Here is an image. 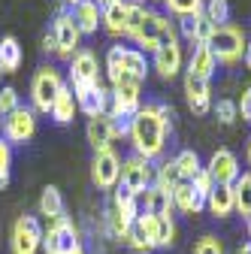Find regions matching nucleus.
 I'll return each instance as SVG.
<instances>
[{
	"label": "nucleus",
	"instance_id": "f257e3e1",
	"mask_svg": "<svg viewBox=\"0 0 251 254\" xmlns=\"http://www.w3.org/2000/svg\"><path fill=\"white\" fill-rule=\"evenodd\" d=\"M173 106L167 103H148V106H139V112L130 118V145L139 157L145 161H158L167 148V133H170V124H173Z\"/></svg>",
	"mask_w": 251,
	"mask_h": 254
},
{
	"label": "nucleus",
	"instance_id": "f03ea898",
	"mask_svg": "<svg viewBox=\"0 0 251 254\" xmlns=\"http://www.w3.org/2000/svg\"><path fill=\"white\" fill-rule=\"evenodd\" d=\"M173 242H176V221H173V215L158 218V215H145V212H139V218L127 230V239H124V245L139 251V254H148L151 248H170Z\"/></svg>",
	"mask_w": 251,
	"mask_h": 254
},
{
	"label": "nucleus",
	"instance_id": "7ed1b4c3",
	"mask_svg": "<svg viewBox=\"0 0 251 254\" xmlns=\"http://www.w3.org/2000/svg\"><path fill=\"white\" fill-rule=\"evenodd\" d=\"M145 55L130 46H112L106 52V76L112 85H142L145 82Z\"/></svg>",
	"mask_w": 251,
	"mask_h": 254
},
{
	"label": "nucleus",
	"instance_id": "20e7f679",
	"mask_svg": "<svg viewBox=\"0 0 251 254\" xmlns=\"http://www.w3.org/2000/svg\"><path fill=\"white\" fill-rule=\"evenodd\" d=\"M130 40H133L139 49H145V52H158L161 46L179 40V30H176V24L170 21V15L154 12V9H145L142 21L130 30Z\"/></svg>",
	"mask_w": 251,
	"mask_h": 254
},
{
	"label": "nucleus",
	"instance_id": "39448f33",
	"mask_svg": "<svg viewBox=\"0 0 251 254\" xmlns=\"http://www.w3.org/2000/svg\"><path fill=\"white\" fill-rule=\"evenodd\" d=\"M215 55V61L227 64V67H233V64H239L248 52V40H245V30H239L236 24H224V27H215L212 40L206 43Z\"/></svg>",
	"mask_w": 251,
	"mask_h": 254
},
{
	"label": "nucleus",
	"instance_id": "423d86ee",
	"mask_svg": "<svg viewBox=\"0 0 251 254\" xmlns=\"http://www.w3.org/2000/svg\"><path fill=\"white\" fill-rule=\"evenodd\" d=\"M148 6L133 3V0H112L109 6H103V27L109 30L112 37H130V30L142 21Z\"/></svg>",
	"mask_w": 251,
	"mask_h": 254
},
{
	"label": "nucleus",
	"instance_id": "0eeeda50",
	"mask_svg": "<svg viewBox=\"0 0 251 254\" xmlns=\"http://www.w3.org/2000/svg\"><path fill=\"white\" fill-rule=\"evenodd\" d=\"M12 254H40L43 251V224L37 215H18L9 233Z\"/></svg>",
	"mask_w": 251,
	"mask_h": 254
},
{
	"label": "nucleus",
	"instance_id": "6e6552de",
	"mask_svg": "<svg viewBox=\"0 0 251 254\" xmlns=\"http://www.w3.org/2000/svg\"><path fill=\"white\" fill-rule=\"evenodd\" d=\"M79 245H82V233H79V224L70 218L52 221L49 230H43V251L46 254H73Z\"/></svg>",
	"mask_w": 251,
	"mask_h": 254
},
{
	"label": "nucleus",
	"instance_id": "1a4fd4ad",
	"mask_svg": "<svg viewBox=\"0 0 251 254\" xmlns=\"http://www.w3.org/2000/svg\"><path fill=\"white\" fill-rule=\"evenodd\" d=\"M61 88H64L61 73L55 67H40L37 76H34V82H30V100H34V109L37 112H52Z\"/></svg>",
	"mask_w": 251,
	"mask_h": 254
},
{
	"label": "nucleus",
	"instance_id": "9d476101",
	"mask_svg": "<svg viewBox=\"0 0 251 254\" xmlns=\"http://www.w3.org/2000/svg\"><path fill=\"white\" fill-rule=\"evenodd\" d=\"M91 182L97 190H115L121 182V157L106 148V151H94L91 161Z\"/></svg>",
	"mask_w": 251,
	"mask_h": 254
},
{
	"label": "nucleus",
	"instance_id": "9b49d317",
	"mask_svg": "<svg viewBox=\"0 0 251 254\" xmlns=\"http://www.w3.org/2000/svg\"><path fill=\"white\" fill-rule=\"evenodd\" d=\"M91 85H100V64H97V55L91 49H79L70 58V88L85 91Z\"/></svg>",
	"mask_w": 251,
	"mask_h": 254
},
{
	"label": "nucleus",
	"instance_id": "f8f14e48",
	"mask_svg": "<svg viewBox=\"0 0 251 254\" xmlns=\"http://www.w3.org/2000/svg\"><path fill=\"white\" fill-rule=\"evenodd\" d=\"M121 188H127V190H133L136 197H142L145 190L154 185V170H151V164L145 161V157H139V154H130L127 161H121V182H118Z\"/></svg>",
	"mask_w": 251,
	"mask_h": 254
},
{
	"label": "nucleus",
	"instance_id": "ddd939ff",
	"mask_svg": "<svg viewBox=\"0 0 251 254\" xmlns=\"http://www.w3.org/2000/svg\"><path fill=\"white\" fill-rule=\"evenodd\" d=\"M142 106V85H112L109 91V115L115 121H130Z\"/></svg>",
	"mask_w": 251,
	"mask_h": 254
},
{
	"label": "nucleus",
	"instance_id": "4468645a",
	"mask_svg": "<svg viewBox=\"0 0 251 254\" xmlns=\"http://www.w3.org/2000/svg\"><path fill=\"white\" fill-rule=\"evenodd\" d=\"M34 133H37V115L30 112V109H15L12 115H6L3 118V139L12 145V142H18V145H24V142H30L34 139Z\"/></svg>",
	"mask_w": 251,
	"mask_h": 254
},
{
	"label": "nucleus",
	"instance_id": "2eb2a0df",
	"mask_svg": "<svg viewBox=\"0 0 251 254\" xmlns=\"http://www.w3.org/2000/svg\"><path fill=\"white\" fill-rule=\"evenodd\" d=\"M85 136H88V145H91L94 151H106V148H112L115 136H121V133H118V121H115L109 112L94 115V118H88Z\"/></svg>",
	"mask_w": 251,
	"mask_h": 254
},
{
	"label": "nucleus",
	"instance_id": "dca6fc26",
	"mask_svg": "<svg viewBox=\"0 0 251 254\" xmlns=\"http://www.w3.org/2000/svg\"><path fill=\"white\" fill-rule=\"evenodd\" d=\"M52 34H55V43H58V52H55L58 58H73L79 52L82 34H79V27H76L70 12H58V18L52 24Z\"/></svg>",
	"mask_w": 251,
	"mask_h": 254
},
{
	"label": "nucleus",
	"instance_id": "f3484780",
	"mask_svg": "<svg viewBox=\"0 0 251 254\" xmlns=\"http://www.w3.org/2000/svg\"><path fill=\"white\" fill-rule=\"evenodd\" d=\"M206 173L212 176L215 185H233V182L239 179V161H236V154H233L230 148H218V151L209 157Z\"/></svg>",
	"mask_w": 251,
	"mask_h": 254
},
{
	"label": "nucleus",
	"instance_id": "a211bd4d",
	"mask_svg": "<svg viewBox=\"0 0 251 254\" xmlns=\"http://www.w3.org/2000/svg\"><path fill=\"white\" fill-rule=\"evenodd\" d=\"M182 64H185V58H182V43L179 40H173V43H167L154 52V70H158L161 79H176Z\"/></svg>",
	"mask_w": 251,
	"mask_h": 254
},
{
	"label": "nucleus",
	"instance_id": "6ab92c4d",
	"mask_svg": "<svg viewBox=\"0 0 251 254\" xmlns=\"http://www.w3.org/2000/svg\"><path fill=\"white\" fill-rule=\"evenodd\" d=\"M73 94H76L79 112H85L88 118L109 112V91H106L103 85H91V88H85V91H73Z\"/></svg>",
	"mask_w": 251,
	"mask_h": 254
},
{
	"label": "nucleus",
	"instance_id": "aec40b11",
	"mask_svg": "<svg viewBox=\"0 0 251 254\" xmlns=\"http://www.w3.org/2000/svg\"><path fill=\"white\" fill-rule=\"evenodd\" d=\"M185 100L191 106L194 115H206L212 109V91H209V82L203 79H194V76H185Z\"/></svg>",
	"mask_w": 251,
	"mask_h": 254
},
{
	"label": "nucleus",
	"instance_id": "412c9836",
	"mask_svg": "<svg viewBox=\"0 0 251 254\" xmlns=\"http://www.w3.org/2000/svg\"><path fill=\"white\" fill-rule=\"evenodd\" d=\"M206 209H209V215H215V218H230V215H236L233 185H215V188L209 190V197H206Z\"/></svg>",
	"mask_w": 251,
	"mask_h": 254
},
{
	"label": "nucleus",
	"instance_id": "4be33fe9",
	"mask_svg": "<svg viewBox=\"0 0 251 254\" xmlns=\"http://www.w3.org/2000/svg\"><path fill=\"white\" fill-rule=\"evenodd\" d=\"M173 209H179V212H185V215H200L203 209H206V200L194 190V185L191 182H179L176 188H173Z\"/></svg>",
	"mask_w": 251,
	"mask_h": 254
},
{
	"label": "nucleus",
	"instance_id": "5701e85b",
	"mask_svg": "<svg viewBox=\"0 0 251 254\" xmlns=\"http://www.w3.org/2000/svg\"><path fill=\"white\" fill-rule=\"evenodd\" d=\"M215 67H218V61H215L212 49L206 43H200V46H194V55H191V61H188V73L185 76H194V79L209 82L215 76Z\"/></svg>",
	"mask_w": 251,
	"mask_h": 254
},
{
	"label": "nucleus",
	"instance_id": "b1692460",
	"mask_svg": "<svg viewBox=\"0 0 251 254\" xmlns=\"http://www.w3.org/2000/svg\"><path fill=\"white\" fill-rule=\"evenodd\" d=\"M70 15H73V21H76L82 37L85 34H97V27L103 24V12H100V6L94 3V0H82L79 6H73Z\"/></svg>",
	"mask_w": 251,
	"mask_h": 254
},
{
	"label": "nucleus",
	"instance_id": "393cba45",
	"mask_svg": "<svg viewBox=\"0 0 251 254\" xmlns=\"http://www.w3.org/2000/svg\"><path fill=\"white\" fill-rule=\"evenodd\" d=\"M139 209L145 215H158V218H167L173 212V197H170V190L158 188V185H151L145 194L139 197Z\"/></svg>",
	"mask_w": 251,
	"mask_h": 254
},
{
	"label": "nucleus",
	"instance_id": "a878e982",
	"mask_svg": "<svg viewBox=\"0 0 251 254\" xmlns=\"http://www.w3.org/2000/svg\"><path fill=\"white\" fill-rule=\"evenodd\" d=\"M37 209H40V215H43V218H49V224H52V221L67 218V203H64V194H61V190H58L55 185H46V188H43Z\"/></svg>",
	"mask_w": 251,
	"mask_h": 254
},
{
	"label": "nucleus",
	"instance_id": "bb28decb",
	"mask_svg": "<svg viewBox=\"0 0 251 254\" xmlns=\"http://www.w3.org/2000/svg\"><path fill=\"white\" fill-rule=\"evenodd\" d=\"M109 209L118 212L124 221H130V224H133V221L139 218V212H142V209H139V197L133 194V190L121 188V185L112 190V203H109Z\"/></svg>",
	"mask_w": 251,
	"mask_h": 254
},
{
	"label": "nucleus",
	"instance_id": "cd10ccee",
	"mask_svg": "<svg viewBox=\"0 0 251 254\" xmlns=\"http://www.w3.org/2000/svg\"><path fill=\"white\" fill-rule=\"evenodd\" d=\"M76 112H79V103H76V94H73V88L70 85H64L61 88V94H58V100H55V106H52V118L58 121V124H70L73 118H76Z\"/></svg>",
	"mask_w": 251,
	"mask_h": 254
},
{
	"label": "nucleus",
	"instance_id": "c85d7f7f",
	"mask_svg": "<svg viewBox=\"0 0 251 254\" xmlns=\"http://www.w3.org/2000/svg\"><path fill=\"white\" fill-rule=\"evenodd\" d=\"M21 61H24V52L15 37L0 40V73H15L21 67Z\"/></svg>",
	"mask_w": 251,
	"mask_h": 254
},
{
	"label": "nucleus",
	"instance_id": "c756f323",
	"mask_svg": "<svg viewBox=\"0 0 251 254\" xmlns=\"http://www.w3.org/2000/svg\"><path fill=\"white\" fill-rule=\"evenodd\" d=\"M173 161H176V167H179L182 182H194V176H197V173H203V161H200V154H197V151H191V148L179 151Z\"/></svg>",
	"mask_w": 251,
	"mask_h": 254
},
{
	"label": "nucleus",
	"instance_id": "7c9ffc66",
	"mask_svg": "<svg viewBox=\"0 0 251 254\" xmlns=\"http://www.w3.org/2000/svg\"><path fill=\"white\" fill-rule=\"evenodd\" d=\"M233 197H236V215L248 218L251 215V173H239L233 182Z\"/></svg>",
	"mask_w": 251,
	"mask_h": 254
},
{
	"label": "nucleus",
	"instance_id": "2f4dec72",
	"mask_svg": "<svg viewBox=\"0 0 251 254\" xmlns=\"http://www.w3.org/2000/svg\"><path fill=\"white\" fill-rule=\"evenodd\" d=\"M203 15H206L215 27H224V24H230V3H227V0H206Z\"/></svg>",
	"mask_w": 251,
	"mask_h": 254
},
{
	"label": "nucleus",
	"instance_id": "473e14b6",
	"mask_svg": "<svg viewBox=\"0 0 251 254\" xmlns=\"http://www.w3.org/2000/svg\"><path fill=\"white\" fill-rule=\"evenodd\" d=\"M179 182H182V176H179L176 161H164V164L158 167V173H154V185L164 188V190H170V194H173V188H176Z\"/></svg>",
	"mask_w": 251,
	"mask_h": 254
},
{
	"label": "nucleus",
	"instance_id": "72a5a7b5",
	"mask_svg": "<svg viewBox=\"0 0 251 254\" xmlns=\"http://www.w3.org/2000/svg\"><path fill=\"white\" fill-rule=\"evenodd\" d=\"M167 9L179 18H191V15H200L203 6H206V0H164Z\"/></svg>",
	"mask_w": 251,
	"mask_h": 254
},
{
	"label": "nucleus",
	"instance_id": "f704fd0d",
	"mask_svg": "<svg viewBox=\"0 0 251 254\" xmlns=\"http://www.w3.org/2000/svg\"><path fill=\"white\" fill-rule=\"evenodd\" d=\"M21 103H18V91L12 88V85H6V88H0V118H6V115H12L15 109H18Z\"/></svg>",
	"mask_w": 251,
	"mask_h": 254
},
{
	"label": "nucleus",
	"instance_id": "c9c22d12",
	"mask_svg": "<svg viewBox=\"0 0 251 254\" xmlns=\"http://www.w3.org/2000/svg\"><path fill=\"white\" fill-rule=\"evenodd\" d=\"M212 34H215V24H212L203 12L194 15V43H197V46H200V43H209Z\"/></svg>",
	"mask_w": 251,
	"mask_h": 254
},
{
	"label": "nucleus",
	"instance_id": "e433bc0d",
	"mask_svg": "<svg viewBox=\"0 0 251 254\" xmlns=\"http://www.w3.org/2000/svg\"><path fill=\"white\" fill-rule=\"evenodd\" d=\"M215 118L221 121V124H233V121H239V109H236V103L233 100H218L215 103Z\"/></svg>",
	"mask_w": 251,
	"mask_h": 254
},
{
	"label": "nucleus",
	"instance_id": "4c0bfd02",
	"mask_svg": "<svg viewBox=\"0 0 251 254\" xmlns=\"http://www.w3.org/2000/svg\"><path fill=\"white\" fill-rule=\"evenodd\" d=\"M194 254H224V245L218 236H203V239H197Z\"/></svg>",
	"mask_w": 251,
	"mask_h": 254
},
{
	"label": "nucleus",
	"instance_id": "58836bf2",
	"mask_svg": "<svg viewBox=\"0 0 251 254\" xmlns=\"http://www.w3.org/2000/svg\"><path fill=\"white\" fill-rule=\"evenodd\" d=\"M9 170H12V145L0 133V179H9Z\"/></svg>",
	"mask_w": 251,
	"mask_h": 254
},
{
	"label": "nucleus",
	"instance_id": "ea45409f",
	"mask_svg": "<svg viewBox=\"0 0 251 254\" xmlns=\"http://www.w3.org/2000/svg\"><path fill=\"white\" fill-rule=\"evenodd\" d=\"M191 185H194V190H197L203 200L209 197V190L215 188V182H212V176L206 173V167H203V173H197V176H194V182H191Z\"/></svg>",
	"mask_w": 251,
	"mask_h": 254
},
{
	"label": "nucleus",
	"instance_id": "a19ab883",
	"mask_svg": "<svg viewBox=\"0 0 251 254\" xmlns=\"http://www.w3.org/2000/svg\"><path fill=\"white\" fill-rule=\"evenodd\" d=\"M236 109H239V118L242 121H251V85L242 91V97L236 100Z\"/></svg>",
	"mask_w": 251,
	"mask_h": 254
},
{
	"label": "nucleus",
	"instance_id": "79ce46f5",
	"mask_svg": "<svg viewBox=\"0 0 251 254\" xmlns=\"http://www.w3.org/2000/svg\"><path fill=\"white\" fill-rule=\"evenodd\" d=\"M179 30H182V40L194 43V15L191 18H179Z\"/></svg>",
	"mask_w": 251,
	"mask_h": 254
},
{
	"label": "nucleus",
	"instance_id": "37998d69",
	"mask_svg": "<svg viewBox=\"0 0 251 254\" xmlns=\"http://www.w3.org/2000/svg\"><path fill=\"white\" fill-rule=\"evenodd\" d=\"M43 49H46V52H52V55L58 52V43H55V34H52V30H49V34L43 37Z\"/></svg>",
	"mask_w": 251,
	"mask_h": 254
},
{
	"label": "nucleus",
	"instance_id": "c03bdc74",
	"mask_svg": "<svg viewBox=\"0 0 251 254\" xmlns=\"http://www.w3.org/2000/svg\"><path fill=\"white\" fill-rule=\"evenodd\" d=\"M242 61H245V67L251 70V43H248V52H245V58H242Z\"/></svg>",
	"mask_w": 251,
	"mask_h": 254
},
{
	"label": "nucleus",
	"instance_id": "a18cd8bd",
	"mask_svg": "<svg viewBox=\"0 0 251 254\" xmlns=\"http://www.w3.org/2000/svg\"><path fill=\"white\" fill-rule=\"evenodd\" d=\"M236 254H251V242H245V245H242V248H239Z\"/></svg>",
	"mask_w": 251,
	"mask_h": 254
},
{
	"label": "nucleus",
	"instance_id": "49530a36",
	"mask_svg": "<svg viewBox=\"0 0 251 254\" xmlns=\"http://www.w3.org/2000/svg\"><path fill=\"white\" fill-rule=\"evenodd\" d=\"M61 3H67V6H79L82 0H61Z\"/></svg>",
	"mask_w": 251,
	"mask_h": 254
},
{
	"label": "nucleus",
	"instance_id": "de8ad7c7",
	"mask_svg": "<svg viewBox=\"0 0 251 254\" xmlns=\"http://www.w3.org/2000/svg\"><path fill=\"white\" fill-rule=\"evenodd\" d=\"M94 3H97V6L103 9V6H109V3H112V0H94Z\"/></svg>",
	"mask_w": 251,
	"mask_h": 254
},
{
	"label": "nucleus",
	"instance_id": "09e8293b",
	"mask_svg": "<svg viewBox=\"0 0 251 254\" xmlns=\"http://www.w3.org/2000/svg\"><path fill=\"white\" fill-rule=\"evenodd\" d=\"M245 224H248V242H251V215L245 218Z\"/></svg>",
	"mask_w": 251,
	"mask_h": 254
},
{
	"label": "nucleus",
	"instance_id": "8fccbe9b",
	"mask_svg": "<svg viewBox=\"0 0 251 254\" xmlns=\"http://www.w3.org/2000/svg\"><path fill=\"white\" fill-rule=\"evenodd\" d=\"M248 164H251V142H248Z\"/></svg>",
	"mask_w": 251,
	"mask_h": 254
},
{
	"label": "nucleus",
	"instance_id": "3c124183",
	"mask_svg": "<svg viewBox=\"0 0 251 254\" xmlns=\"http://www.w3.org/2000/svg\"><path fill=\"white\" fill-rule=\"evenodd\" d=\"M133 3H145V0H133Z\"/></svg>",
	"mask_w": 251,
	"mask_h": 254
}]
</instances>
